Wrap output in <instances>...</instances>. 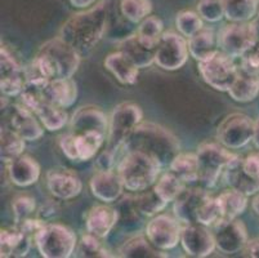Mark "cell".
I'll return each instance as SVG.
<instances>
[{"label":"cell","instance_id":"ba28073f","mask_svg":"<svg viewBox=\"0 0 259 258\" xmlns=\"http://www.w3.org/2000/svg\"><path fill=\"white\" fill-rule=\"evenodd\" d=\"M199 71L202 79L215 91L228 92L239 75L240 68L235 65L234 58L225 52L218 51L214 56L199 62Z\"/></svg>","mask_w":259,"mask_h":258},{"label":"cell","instance_id":"cb8c5ba5","mask_svg":"<svg viewBox=\"0 0 259 258\" xmlns=\"http://www.w3.org/2000/svg\"><path fill=\"white\" fill-rule=\"evenodd\" d=\"M32 238L17 227L3 229L0 235L2 257H25L31 245Z\"/></svg>","mask_w":259,"mask_h":258},{"label":"cell","instance_id":"d6986e66","mask_svg":"<svg viewBox=\"0 0 259 258\" xmlns=\"http://www.w3.org/2000/svg\"><path fill=\"white\" fill-rule=\"evenodd\" d=\"M89 186L92 194L105 203L116 202L125 189L119 173H114L112 170H100L92 177Z\"/></svg>","mask_w":259,"mask_h":258},{"label":"cell","instance_id":"44dd1931","mask_svg":"<svg viewBox=\"0 0 259 258\" xmlns=\"http://www.w3.org/2000/svg\"><path fill=\"white\" fill-rule=\"evenodd\" d=\"M11 127L25 141H36L44 134L43 127L36 120L35 114L23 105H15L12 107Z\"/></svg>","mask_w":259,"mask_h":258},{"label":"cell","instance_id":"83f0119b","mask_svg":"<svg viewBox=\"0 0 259 258\" xmlns=\"http://www.w3.org/2000/svg\"><path fill=\"white\" fill-rule=\"evenodd\" d=\"M218 40L211 28L202 27L197 34L188 39V51L197 62L205 61L218 52Z\"/></svg>","mask_w":259,"mask_h":258},{"label":"cell","instance_id":"7402d4cb","mask_svg":"<svg viewBox=\"0 0 259 258\" xmlns=\"http://www.w3.org/2000/svg\"><path fill=\"white\" fill-rule=\"evenodd\" d=\"M223 178L230 189L240 191L246 196L254 195L259 191V179L253 178L250 174L246 173V170L242 167V159L239 156H236L226 167L223 172Z\"/></svg>","mask_w":259,"mask_h":258},{"label":"cell","instance_id":"b9f144b4","mask_svg":"<svg viewBox=\"0 0 259 258\" xmlns=\"http://www.w3.org/2000/svg\"><path fill=\"white\" fill-rule=\"evenodd\" d=\"M76 257H110V252L105 248V245L101 243V238L92 235V234H87L81 238V241L77 245L76 249Z\"/></svg>","mask_w":259,"mask_h":258},{"label":"cell","instance_id":"5b68a950","mask_svg":"<svg viewBox=\"0 0 259 258\" xmlns=\"http://www.w3.org/2000/svg\"><path fill=\"white\" fill-rule=\"evenodd\" d=\"M34 241L40 254L46 258L71 257L77 244L74 231L60 224L46 225Z\"/></svg>","mask_w":259,"mask_h":258},{"label":"cell","instance_id":"ee69618b","mask_svg":"<svg viewBox=\"0 0 259 258\" xmlns=\"http://www.w3.org/2000/svg\"><path fill=\"white\" fill-rule=\"evenodd\" d=\"M197 12L202 20L208 22H218L225 17L222 0H200L197 3Z\"/></svg>","mask_w":259,"mask_h":258},{"label":"cell","instance_id":"ac0fdd59","mask_svg":"<svg viewBox=\"0 0 259 258\" xmlns=\"http://www.w3.org/2000/svg\"><path fill=\"white\" fill-rule=\"evenodd\" d=\"M71 133L85 134V133H108V119L97 107H81L74 114L71 120Z\"/></svg>","mask_w":259,"mask_h":258},{"label":"cell","instance_id":"11a10c76","mask_svg":"<svg viewBox=\"0 0 259 258\" xmlns=\"http://www.w3.org/2000/svg\"><path fill=\"white\" fill-rule=\"evenodd\" d=\"M253 209L255 210V213L259 216V195L253 200Z\"/></svg>","mask_w":259,"mask_h":258},{"label":"cell","instance_id":"8d00e7d4","mask_svg":"<svg viewBox=\"0 0 259 258\" xmlns=\"http://www.w3.org/2000/svg\"><path fill=\"white\" fill-rule=\"evenodd\" d=\"M74 134V133H72ZM106 136L98 133H85V134H75L76 139V151H77V162H87L96 156Z\"/></svg>","mask_w":259,"mask_h":258},{"label":"cell","instance_id":"1f68e13d","mask_svg":"<svg viewBox=\"0 0 259 258\" xmlns=\"http://www.w3.org/2000/svg\"><path fill=\"white\" fill-rule=\"evenodd\" d=\"M151 241L146 239L145 236L138 235L134 238L129 239L128 241L124 243L120 248V255L121 257H131V258H160L166 257V254H162V252H159Z\"/></svg>","mask_w":259,"mask_h":258},{"label":"cell","instance_id":"f546056e","mask_svg":"<svg viewBox=\"0 0 259 258\" xmlns=\"http://www.w3.org/2000/svg\"><path fill=\"white\" fill-rule=\"evenodd\" d=\"M32 113L39 118L43 127L51 132L60 131L67 123V114H66L65 108L54 105V103L49 102V101L40 102L32 110Z\"/></svg>","mask_w":259,"mask_h":258},{"label":"cell","instance_id":"ffe728a7","mask_svg":"<svg viewBox=\"0 0 259 258\" xmlns=\"http://www.w3.org/2000/svg\"><path fill=\"white\" fill-rule=\"evenodd\" d=\"M119 222V212L116 208L108 205L93 207L85 217L87 231L97 238H106Z\"/></svg>","mask_w":259,"mask_h":258},{"label":"cell","instance_id":"f907efd6","mask_svg":"<svg viewBox=\"0 0 259 258\" xmlns=\"http://www.w3.org/2000/svg\"><path fill=\"white\" fill-rule=\"evenodd\" d=\"M245 252L248 253L249 257L259 258V238L249 241L248 245L245 247Z\"/></svg>","mask_w":259,"mask_h":258},{"label":"cell","instance_id":"30bf717a","mask_svg":"<svg viewBox=\"0 0 259 258\" xmlns=\"http://www.w3.org/2000/svg\"><path fill=\"white\" fill-rule=\"evenodd\" d=\"M255 46L256 38L251 22H234L226 26L218 38V47L232 58L242 57Z\"/></svg>","mask_w":259,"mask_h":258},{"label":"cell","instance_id":"2e32d148","mask_svg":"<svg viewBox=\"0 0 259 258\" xmlns=\"http://www.w3.org/2000/svg\"><path fill=\"white\" fill-rule=\"evenodd\" d=\"M47 185L53 196L62 200L74 199L83 190L81 179L70 169L56 168L47 173Z\"/></svg>","mask_w":259,"mask_h":258},{"label":"cell","instance_id":"8992f818","mask_svg":"<svg viewBox=\"0 0 259 258\" xmlns=\"http://www.w3.org/2000/svg\"><path fill=\"white\" fill-rule=\"evenodd\" d=\"M143 114L138 105L133 102H124L117 105L108 120V150H117L124 143L132 132L142 122Z\"/></svg>","mask_w":259,"mask_h":258},{"label":"cell","instance_id":"484cf974","mask_svg":"<svg viewBox=\"0 0 259 258\" xmlns=\"http://www.w3.org/2000/svg\"><path fill=\"white\" fill-rule=\"evenodd\" d=\"M105 67L121 84L133 85L137 83L138 67L122 52L117 51L108 54L105 60Z\"/></svg>","mask_w":259,"mask_h":258},{"label":"cell","instance_id":"277c9868","mask_svg":"<svg viewBox=\"0 0 259 258\" xmlns=\"http://www.w3.org/2000/svg\"><path fill=\"white\" fill-rule=\"evenodd\" d=\"M161 167L156 159L147 154L126 151L117 168V173L126 190L138 193L150 189L157 181Z\"/></svg>","mask_w":259,"mask_h":258},{"label":"cell","instance_id":"f1b7e54d","mask_svg":"<svg viewBox=\"0 0 259 258\" xmlns=\"http://www.w3.org/2000/svg\"><path fill=\"white\" fill-rule=\"evenodd\" d=\"M228 94L236 102H250L259 94V77L240 70L236 80L228 89Z\"/></svg>","mask_w":259,"mask_h":258},{"label":"cell","instance_id":"db71d44e","mask_svg":"<svg viewBox=\"0 0 259 258\" xmlns=\"http://www.w3.org/2000/svg\"><path fill=\"white\" fill-rule=\"evenodd\" d=\"M253 142H254V145H255V148L259 150V119L255 120V125H254Z\"/></svg>","mask_w":259,"mask_h":258},{"label":"cell","instance_id":"ab89813d","mask_svg":"<svg viewBox=\"0 0 259 258\" xmlns=\"http://www.w3.org/2000/svg\"><path fill=\"white\" fill-rule=\"evenodd\" d=\"M176 26L181 35L190 39L204 27V23L199 13H195L192 11H182L177 14Z\"/></svg>","mask_w":259,"mask_h":258},{"label":"cell","instance_id":"52a82bcc","mask_svg":"<svg viewBox=\"0 0 259 258\" xmlns=\"http://www.w3.org/2000/svg\"><path fill=\"white\" fill-rule=\"evenodd\" d=\"M199 162V181L206 188H213L226 167L237 155L218 143H204L196 153Z\"/></svg>","mask_w":259,"mask_h":258},{"label":"cell","instance_id":"4dcf8cb0","mask_svg":"<svg viewBox=\"0 0 259 258\" xmlns=\"http://www.w3.org/2000/svg\"><path fill=\"white\" fill-rule=\"evenodd\" d=\"M225 17L231 22H249L259 11V0H222Z\"/></svg>","mask_w":259,"mask_h":258},{"label":"cell","instance_id":"816d5d0a","mask_svg":"<svg viewBox=\"0 0 259 258\" xmlns=\"http://www.w3.org/2000/svg\"><path fill=\"white\" fill-rule=\"evenodd\" d=\"M97 2L98 0H70V3L76 7V8H89Z\"/></svg>","mask_w":259,"mask_h":258},{"label":"cell","instance_id":"9c48e42d","mask_svg":"<svg viewBox=\"0 0 259 258\" xmlns=\"http://www.w3.org/2000/svg\"><path fill=\"white\" fill-rule=\"evenodd\" d=\"M255 120L245 114H231L217 129V138L221 145L237 150L253 141Z\"/></svg>","mask_w":259,"mask_h":258},{"label":"cell","instance_id":"60d3db41","mask_svg":"<svg viewBox=\"0 0 259 258\" xmlns=\"http://www.w3.org/2000/svg\"><path fill=\"white\" fill-rule=\"evenodd\" d=\"M136 205L141 214L145 216H155L160 210L168 205V203L164 202L155 190H148L136 198Z\"/></svg>","mask_w":259,"mask_h":258},{"label":"cell","instance_id":"4316f807","mask_svg":"<svg viewBox=\"0 0 259 258\" xmlns=\"http://www.w3.org/2000/svg\"><path fill=\"white\" fill-rule=\"evenodd\" d=\"M119 51L122 52L138 68L150 67L155 63L156 49L148 48L140 40L137 34L131 35L120 42Z\"/></svg>","mask_w":259,"mask_h":258},{"label":"cell","instance_id":"7dc6e473","mask_svg":"<svg viewBox=\"0 0 259 258\" xmlns=\"http://www.w3.org/2000/svg\"><path fill=\"white\" fill-rule=\"evenodd\" d=\"M60 146L61 150L66 155V158H69L72 162H77V151H76V139H75V134L70 132L69 134H65L60 138Z\"/></svg>","mask_w":259,"mask_h":258},{"label":"cell","instance_id":"6da1fadb","mask_svg":"<svg viewBox=\"0 0 259 258\" xmlns=\"http://www.w3.org/2000/svg\"><path fill=\"white\" fill-rule=\"evenodd\" d=\"M81 54L62 38L44 43L31 65L25 70L26 82L72 78L80 65Z\"/></svg>","mask_w":259,"mask_h":258},{"label":"cell","instance_id":"74e56055","mask_svg":"<svg viewBox=\"0 0 259 258\" xmlns=\"http://www.w3.org/2000/svg\"><path fill=\"white\" fill-rule=\"evenodd\" d=\"M162 30H164V25H162L161 20L154 17V16H148L140 23L137 35L146 47L156 49L157 44L160 43V39L164 34Z\"/></svg>","mask_w":259,"mask_h":258},{"label":"cell","instance_id":"f6af8a7d","mask_svg":"<svg viewBox=\"0 0 259 258\" xmlns=\"http://www.w3.org/2000/svg\"><path fill=\"white\" fill-rule=\"evenodd\" d=\"M12 208H13L15 221L17 224H21L25 219L31 218V216L35 212V208H36V203H35V199L31 198V196H18L13 202Z\"/></svg>","mask_w":259,"mask_h":258},{"label":"cell","instance_id":"f35d334b","mask_svg":"<svg viewBox=\"0 0 259 258\" xmlns=\"http://www.w3.org/2000/svg\"><path fill=\"white\" fill-rule=\"evenodd\" d=\"M120 9L126 20L133 23H141L150 16L152 4L150 0H121Z\"/></svg>","mask_w":259,"mask_h":258},{"label":"cell","instance_id":"c3c4849f","mask_svg":"<svg viewBox=\"0 0 259 258\" xmlns=\"http://www.w3.org/2000/svg\"><path fill=\"white\" fill-rule=\"evenodd\" d=\"M242 167L253 178L259 179V151L250 154L242 159Z\"/></svg>","mask_w":259,"mask_h":258},{"label":"cell","instance_id":"681fc988","mask_svg":"<svg viewBox=\"0 0 259 258\" xmlns=\"http://www.w3.org/2000/svg\"><path fill=\"white\" fill-rule=\"evenodd\" d=\"M114 151L107 149V151H105L97 160L100 170H111L112 165H114Z\"/></svg>","mask_w":259,"mask_h":258},{"label":"cell","instance_id":"836d02e7","mask_svg":"<svg viewBox=\"0 0 259 258\" xmlns=\"http://www.w3.org/2000/svg\"><path fill=\"white\" fill-rule=\"evenodd\" d=\"M169 168L170 172L186 183L199 181V162L196 154H178Z\"/></svg>","mask_w":259,"mask_h":258},{"label":"cell","instance_id":"bcb514c9","mask_svg":"<svg viewBox=\"0 0 259 258\" xmlns=\"http://www.w3.org/2000/svg\"><path fill=\"white\" fill-rule=\"evenodd\" d=\"M240 70H242L246 74L255 75L259 77V51L258 49H251L248 53L244 54L241 57V67Z\"/></svg>","mask_w":259,"mask_h":258},{"label":"cell","instance_id":"4fadbf2b","mask_svg":"<svg viewBox=\"0 0 259 258\" xmlns=\"http://www.w3.org/2000/svg\"><path fill=\"white\" fill-rule=\"evenodd\" d=\"M182 235V226L178 218L160 214L154 217L146 227V236L160 250L173 249L178 245Z\"/></svg>","mask_w":259,"mask_h":258},{"label":"cell","instance_id":"7bdbcfd3","mask_svg":"<svg viewBox=\"0 0 259 258\" xmlns=\"http://www.w3.org/2000/svg\"><path fill=\"white\" fill-rule=\"evenodd\" d=\"M221 219H222V212H221L218 200L209 196L200 209L197 224L204 225V226H214Z\"/></svg>","mask_w":259,"mask_h":258},{"label":"cell","instance_id":"3957f363","mask_svg":"<svg viewBox=\"0 0 259 258\" xmlns=\"http://www.w3.org/2000/svg\"><path fill=\"white\" fill-rule=\"evenodd\" d=\"M124 148L126 151L147 154L161 165H170L174 158L180 154L178 138L168 129L154 123L138 124L124 143Z\"/></svg>","mask_w":259,"mask_h":258},{"label":"cell","instance_id":"e575fe53","mask_svg":"<svg viewBox=\"0 0 259 258\" xmlns=\"http://www.w3.org/2000/svg\"><path fill=\"white\" fill-rule=\"evenodd\" d=\"M2 160L6 163H11L12 160L17 159L18 156L23 155V150H25V139L16 133L13 129H8V128H3L2 129Z\"/></svg>","mask_w":259,"mask_h":258},{"label":"cell","instance_id":"8fae6325","mask_svg":"<svg viewBox=\"0 0 259 258\" xmlns=\"http://www.w3.org/2000/svg\"><path fill=\"white\" fill-rule=\"evenodd\" d=\"M188 53V43L183 35L173 31L164 32L157 44L155 63L162 70H178L187 62Z\"/></svg>","mask_w":259,"mask_h":258},{"label":"cell","instance_id":"e0dca14e","mask_svg":"<svg viewBox=\"0 0 259 258\" xmlns=\"http://www.w3.org/2000/svg\"><path fill=\"white\" fill-rule=\"evenodd\" d=\"M209 194L202 189H186L174 200V216L183 225L197 224V216Z\"/></svg>","mask_w":259,"mask_h":258},{"label":"cell","instance_id":"603a6c76","mask_svg":"<svg viewBox=\"0 0 259 258\" xmlns=\"http://www.w3.org/2000/svg\"><path fill=\"white\" fill-rule=\"evenodd\" d=\"M9 178L16 186L27 188L37 182L40 177V167L36 160L29 155H21L8 163Z\"/></svg>","mask_w":259,"mask_h":258},{"label":"cell","instance_id":"7c38bea8","mask_svg":"<svg viewBox=\"0 0 259 258\" xmlns=\"http://www.w3.org/2000/svg\"><path fill=\"white\" fill-rule=\"evenodd\" d=\"M214 238L217 248L225 254H235L248 245V231L241 221L236 218L226 219L214 225Z\"/></svg>","mask_w":259,"mask_h":258},{"label":"cell","instance_id":"d590c367","mask_svg":"<svg viewBox=\"0 0 259 258\" xmlns=\"http://www.w3.org/2000/svg\"><path fill=\"white\" fill-rule=\"evenodd\" d=\"M154 190L166 203L174 202L186 190V182L177 177L173 172L165 173L155 185Z\"/></svg>","mask_w":259,"mask_h":258},{"label":"cell","instance_id":"5bb4252c","mask_svg":"<svg viewBox=\"0 0 259 258\" xmlns=\"http://www.w3.org/2000/svg\"><path fill=\"white\" fill-rule=\"evenodd\" d=\"M181 243L185 252L195 258L208 257L217 248L214 234L200 224L185 225L182 227Z\"/></svg>","mask_w":259,"mask_h":258},{"label":"cell","instance_id":"d4e9b609","mask_svg":"<svg viewBox=\"0 0 259 258\" xmlns=\"http://www.w3.org/2000/svg\"><path fill=\"white\" fill-rule=\"evenodd\" d=\"M77 97L76 83L71 78L54 79L48 82L46 87V98L49 102L62 108L71 107Z\"/></svg>","mask_w":259,"mask_h":258},{"label":"cell","instance_id":"7a4b0ae2","mask_svg":"<svg viewBox=\"0 0 259 258\" xmlns=\"http://www.w3.org/2000/svg\"><path fill=\"white\" fill-rule=\"evenodd\" d=\"M108 23V4H96L84 12L74 14L66 21L60 32L66 43L80 54H87L103 38Z\"/></svg>","mask_w":259,"mask_h":258},{"label":"cell","instance_id":"f5cc1de1","mask_svg":"<svg viewBox=\"0 0 259 258\" xmlns=\"http://www.w3.org/2000/svg\"><path fill=\"white\" fill-rule=\"evenodd\" d=\"M251 26H253L254 34H255V38H256L255 48L259 51V12H258V16H256V17L251 21Z\"/></svg>","mask_w":259,"mask_h":258},{"label":"cell","instance_id":"9a60e30c","mask_svg":"<svg viewBox=\"0 0 259 258\" xmlns=\"http://www.w3.org/2000/svg\"><path fill=\"white\" fill-rule=\"evenodd\" d=\"M2 80L0 89L2 93L7 97H15L22 93L26 84L25 70L18 65L16 58L2 47Z\"/></svg>","mask_w":259,"mask_h":258},{"label":"cell","instance_id":"d6a6232c","mask_svg":"<svg viewBox=\"0 0 259 258\" xmlns=\"http://www.w3.org/2000/svg\"><path fill=\"white\" fill-rule=\"evenodd\" d=\"M217 200L222 212V218L226 219L237 218L248 207V196L234 189L221 194Z\"/></svg>","mask_w":259,"mask_h":258}]
</instances>
